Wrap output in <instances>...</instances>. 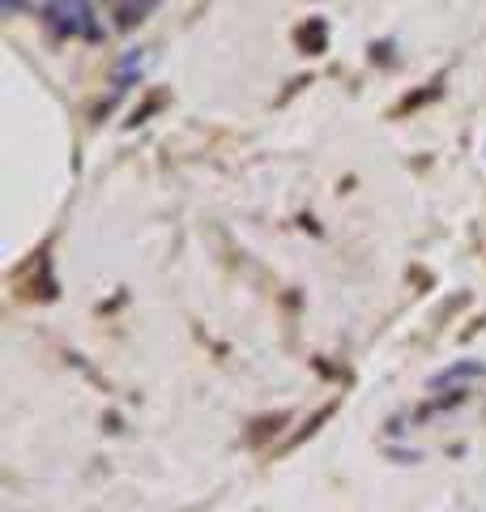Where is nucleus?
Masks as SVG:
<instances>
[{
    "instance_id": "1",
    "label": "nucleus",
    "mask_w": 486,
    "mask_h": 512,
    "mask_svg": "<svg viewBox=\"0 0 486 512\" xmlns=\"http://www.w3.org/2000/svg\"><path fill=\"white\" fill-rule=\"evenodd\" d=\"M43 18L56 35L69 39H103L99 22H94L90 0H43Z\"/></svg>"
},
{
    "instance_id": "2",
    "label": "nucleus",
    "mask_w": 486,
    "mask_h": 512,
    "mask_svg": "<svg viewBox=\"0 0 486 512\" xmlns=\"http://www.w3.org/2000/svg\"><path fill=\"white\" fill-rule=\"evenodd\" d=\"M158 5L162 0H120L116 18H120V26H137V22H145V13H154Z\"/></svg>"
},
{
    "instance_id": "3",
    "label": "nucleus",
    "mask_w": 486,
    "mask_h": 512,
    "mask_svg": "<svg viewBox=\"0 0 486 512\" xmlns=\"http://www.w3.org/2000/svg\"><path fill=\"white\" fill-rule=\"evenodd\" d=\"M0 5H5V13L13 18V13H22V5H26V0H0Z\"/></svg>"
}]
</instances>
